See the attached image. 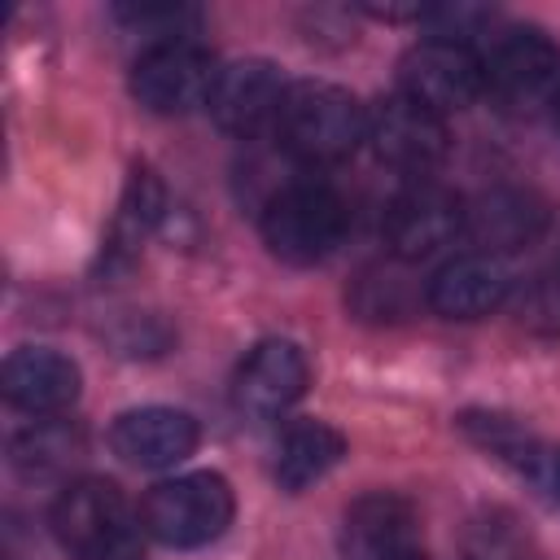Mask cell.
<instances>
[{
    "mask_svg": "<svg viewBox=\"0 0 560 560\" xmlns=\"http://www.w3.org/2000/svg\"><path fill=\"white\" fill-rule=\"evenodd\" d=\"M280 144L311 166H328L350 158L368 140V114L359 101L337 83H293L284 92L280 118H276Z\"/></svg>",
    "mask_w": 560,
    "mask_h": 560,
    "instance_id": "cell-1",
    "label": "cell"
},
{
    "mask_svg": "<svg viewBox=\"0 0 560 560\" xmlns=\"http://www.w3.org/2000/svg\"><path fill=\"white\" fill-rule=\"evenodd\" d=\"M346 236V206L324 184H284L262 206V241L284 262H319Z\"/></svg>",
    "mask_w": 560,
    "mask_h": 560,
    "instance_id": "cell-2",
    "label": "cell"
},
{
    "mask_svg": "<svg viewBox=\"0 0 560 560\" xmlns=\"http://www.w3.org/2000/svg\"><path fill=\"white\" fill-rule=\"evenodd\" d=\"M232 512L236 499L219 472H184L149 490L140 521L166 547H201L232 525Z\"/></svg>",
    "mask_w": 560,
    "mask_h": 560,
    "instance_id": "cell-3",
    "label": "cell"
},
{
    "mask_svg": "<svg viewBox=\"0 0 560 560\" xmlns=\"http://www.w3.org/2000/svg\"><path fill=\"white\" fill-rule=\"evenodd\" d=\"M481 79L503 109L521 114V109L547 105L560 92V48L542 31H529V26L508 31L481 57Z\"/></svg>",
    "mask_w": 560,
    "mask_h": 560,
    "instance_id": "cell-4",
    "label": "cell"
},
{
    "mask_svg": "<svg viewBox=\"0 0 560 560\" xmlns=\"http://www.w3.org/2000/svg\"><path fill=\"white\" fill-rule=\"evenodd\" d=\"M219 66L197 39H171L153 44L136 70H131V96L149 114H188L197 105H210Z\"/></svg>",
    "mask_w": 560,
    "mask_h": 560,
    "instance_id": "cell-5",
    "label": "cell"
},
{
    "mask_svg": "<svg viewBox=\"0 0 560 560\" xmlns=\"http://www.w3.org/2000/svg\"><path fill=\"white\" fill-rule=\"evenodd\" d=\"M368 144L372 153L394 166V171H433L446 149H451V131H446V118L433 114L429 105L411 101L407 92H394L385 101L372 105L368 114Z\"/></svg>",
    "mask_w": 560,
    "mask_h": 560,
    "instance_id": "cell-6",
    "label": "cell"
},
{
    "mask_svg": "<svg viewBox=\"0 0 560 560\" xmlns=\"http://www.w3.org/2000/svg\"><path fill=\"white\" fill-rule=\"evenodd\" d=\"M398 79H402V92L420 105H429L433 114H451V109H468L481 92H486V79H481V57L459 44V39H420L416 48H407L402 66H398Z\"/></svg>",
    "mask_w": 560,
    "mask_h": 560,
    "instance_id": "cell-7",
    "label": "cell"
},
{
    "mask_svg": "<svg viewBox=\"0 0 560 560\" xmlns=\"http://www.w3.org/2000/svg\"><path fill=\"white\" fill-rule=\"evenodd\" d=\"M464 214L468 206L451 188L433 179H416L402 192H394V201L385 206V241L398 262H420L464 232Z\"/></svg>",
    "mask_w": 560,
    "mask_h": 560,
    "instance_id": "cell-8",
    "label": "cell"
},
{
    "mask_svg": "<svg viewBox=\"0 0 560 560\" xmlns=\"http://www.w3.org/2000/svg\"><path fill=\"white\" fill-rule=\"evenodd\" d=\"M127 529H131V512L114 481L101 477L70 481L52 503V534L66 551H74V560L122 538Z\"/></svg>",
    "mask_w": 560,
    "mask_h": 560,
    "instance_id": "cell-9",
    "label": "cell"
},
{
    "mask_svg": "<svg viewBox=\"0 0 560 560\" xmlns=\"http://www.w3.org/2000/svg\"><path fill=\"white\" fill-rule=\"evenodd\" d=\"M284 83H280V70L262 57H245V61H232L219 70L214 79V92H210V118L232 131V136H258L267 122L280 118V105H284Z\"/></svg>",
    "mask_w": 560,
    "mask_h": 560,
    "instance_id": "cell-10",
    "label": "cell"
},
{
    "mask_svg": "<svg viewBox=\"0 0 560 560\" xmlns=\"http://www.w3.org/2000/svg\"><path fill=\"white\" fill-rule=\"evenodd\" d=\"M306 354L293 341H262L236 372V411L249 420H276L306 394Z\"/></svg>",
    "mask_w": 560,
    "mask_h": 560,
    "instance_id": "cell-11",
    "label": "cell"
},
{
    "mask_svg": "<svg viewBox=\"0 0 560 560\" xmlns=\"http://www.w3.org/2000/svg\"><path fill=\"white\" fill-rule=\"evenodd\" d=\"M512 293V271L503 258L494 254H459L446 267H438V276L424 289V302L442 315V319H481L490 311H499Z\"/></svg>",
    "mask_w": 560,
    "mask_h": 560,
    "instance_id": "cell-12",
    "label": "cell"
},
{
    "mask_svg": "<svg viewBox=\"0 0 560 560\" xmlns=\"http://www.w3.org/2000/svg\"><path fill=\"white\" fill-rule=\"evenodd\" d=\"M109 446L136 468H171L197 451V420L179 407H136L114 420Z\"/></svg>",
    "mask_w": 560,
    "mask_h": 560,
    "instance_id": "cell-13",
    "label": "cell"
},
{
    "mask_svg": "<svg viewBox=\"0 0 560 560\" xmlns=\"http://www.w3.org/2000/svg\"><path fill=\"white\" fill-rule=\"evenodd\" d=\"M416 551V508L402 494L376 490L346 508L341 556L346 560H398Z\"/></svg>",
    "mask_w": 560,
    "mask_h": 560,
    "instance_id": "cell-14",
    "label": "cell"
},
{
    "mask_svg": "<svg viewBox=\"0 0 560 560\" xmlns=\"http://www.w3.org/2000/svg\"><path fill=\"white\" fill-rule=\"evenodd\" d=\"M0 385L18 411L57 416L79 398V363L48 346H22L4 359Z\"/></svg>",
    "mask_w": 560,
    "mask_h": 560,
    "instance_id": "cell-15",
    "label": "cell"
},
{
    "mask_svg": "<svg viewBox=\"0 0 560 560\" xmlns=\"http://www.w3.org/2000/svg\"><path fill=\"white\" fill-rule=\"evenodd\" d=\"M547 228V210L534 192L521 188H490L481 192L468 214H464V232L472 236L477 254H512L521 245H534Z\"/></svg>",
    "mask_w": 560,
    "mask_h": 560,
    "instance_id": "cell-16",
    "label": "cell"
},
{
    "mask_svg": "<svg viewBox=\"0 0 560 560\" xmlns=\"http://www.w3.org/2000/svg\"><path fill=\"white\" fill-rule=\"evenodd\" d=\"M464 429L503 464H512L542 499H551L560 508V446L529 438L525 429H516L503 416H464Z\"/></svg>",
    "mask_w": 560,
    "mask_h": 560,
    "instance_id": "cell-17",
    "label": "cell"
},
{
    "mask_svg": "<svg viewBox=\"0 0 560 560\" xmlns=\"http://www.w3.org/2000/svg\"><path fill=\"white\" fill-rule=\"evenodd\" d=\"M346 455V438L324 424V420H306V424H293L280 446H276V481L284 490H306L311 481L328 477Z\"/></svg>",
    "mask_w": 560,
    "mask_h": 560,
    "instance_id": "cell-18",
    "label": "cell"
},
{
    "mask_svg": "<svg viewBox=\"0 0 560 560\" xmlns=\"http://www.w3.org/2000/svg\"><path fill=\"white\" fill-rule=\"evenodd\" d=\"M79 455H83V433L66 420H35L9 446V459H13L18 477H26V481L66 477L79 464Z\"/></svg>",
    "mask_w": 560,
    "mask_h": 560,
    "instance_id": "cell-19",
    "label": "cell"
},
{
    "mask_svg": "<svg viewBox=\"0 0 560 560\" xmlns=\"http://www.w3.org/2000/svg\"><path fill=\"white\" fill-rule=\"evenodd\" d=\"M411 284H407V276H402V267L398 262H376V267H368L363 276H359V284H354V306H359V315H368V319H398V315H407L411 311Z\"/></svg>",
    "mask_w": 560,
    "mask_h": 560,
    "instance_id": "cell-20",
    "label": "cell"
},
{
    "mask_svg": "<svg viewBox=\"0 0 560 560\" xmlns=\"http://www.w3.org/2000/svg\"><path fill=\"white\" fill-rule=\"evenodd\" d=\"M162 206H166V201H162V184L153 179V171H136L131 184H127V197H122V214H118V223H114L118 245H122V249L136 245V241L158 223Z\"/></svg>",
    "mask_w": 560,
    "mask_h": 560,
    "instance_id": "cell-21",
    "label": "cell"
},
{
    "mask_svg": "<svg viewBox=\"0 0 560 560\" xmlns=\"http://www.w3.org/2000/svg\"><path fill=\"white\" fill-rule=\"evenodd\" d=\"M79 560H144V547L136 538V529H127L122 538H114V542H105V547H96V551H88Z\"/></svg>",
    "mask_w": 560,
    "mask_h": 560,
    "instance_id": "cell-22",
    "label": "cell"
},
{
    "mask_svg": "<svg viewBox=\"0 0 560 560\" xmlns=\"http://www.w3.org/2000/svg\"><path fill=\"white\" fill-rule=\"evenodd\" d=\"M398 560H424V556H420V551H407V556H398Z\"/></svg>",
    "mask_w": 560,
    "mask_h": 560,
    "instance_id": "cell-23",
    "label": "cell"
},
{
    "mask_svg": "<svg viewBox=\"0 0 560 560\" xmlns=\"http://www.w3.org/2000/svg\"><path fill=\"white\" fill-rule=\"evenodd\" d=\"M551 105H556V122H560V92H556V101H551Z\"/></svg>",
    "mask_w": 560,
    "mask_h": 560,
    "instance_id": "cell-24",
    "label": "cell"
}]
</instances>
